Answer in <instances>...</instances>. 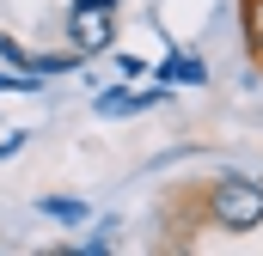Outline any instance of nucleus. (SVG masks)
<instances>
[{
  "label": "nucleus",
  "mask_w": 263,
  "mask_h": 256,
  "mask_svg": "<svg viewBox=\"0 0 263 256\" xmlns=\"http://www.w3.org/2000/svg\"><path fill=\"white\" fill-rule=\"evenodd\" d=\"M196 201H202L208 232L245 238V232H257V226H263V183H257V177H239V171L208 177V183H196Z\"/></svg>",
  "instance_id": "obj_1"
},
{
  "label": "nucleus",
  "mask_w": 263,
  "mask_h": 256,
  "mask_svg": "<svg viewBox=\"0 0 263 256\" xmlns=\"http://www.w3.org/2000/svg\"><path fill=\"white\" fill-rule=\"evenodd\" d=\"M67 37H73V49H80V55L110 49V12H104V6H92V0H73V6H67Z\"/></svg>",
  "instance_id": "obj_2"
},
{
  "label": "nucleus",
  "mask_w": 263,
  "mask_h": 256,
  "mask_svg": "<svg viewBox=\"0 0 263 256\" xmlns=\"http://www.w3.org/2000/svg\"><path fill=\"white\" fill-rule=\"evenodd\" d=\"M239 37H245V55L263 73V0H239Z\"/></svg>",
  "instance_id": "obj_3"
},
{
  "label": "nucleus",
  "mask_w": 263,
  "mask_h": 256,
  "mask_svg": "<svg viewBox=\"0 0 263 256\" xmlns=\"http://www.w3.org/2000/svg\"><path fill=\"white\" fill-rule=\"evenodd\" d=\"M37 207H43L49 220H62V226H80V220H86V201H73V195H43Z\"/></svg>",
  "instance_id": "obj_4"
},
{
  "label": "nucleus",
  "mask_w": 263,
  "mask_h": 256,
  "mask_svg": "<svg viewBox=\"0 0 263 256\" xmlns=\"http://www.w3.org/2000/svg\"><path fill=\"white\" fill-rule=\"evenodd\" d=\"M159 79H165V86H172V79H190V86H196V79H202V61H165Z\"/></svg>",
  "instance_id": "obj_5"
},
{
  "label": "nucleus",
  "mask_w": 263,
  "mask_h": 256,
  "mask_svg": "<svg viewBox=\"0 0 263 256\" xmlns=\"http://www.w3.org/2000/svg\"><path fill=\"white\" fill-rule=\"evenodd\" d=\"M0 61H12L18 73H31V67H25V61H31V49H18V43H12V37L0 31Z\"/></svg>",
  "instance_id": "obj_6"
},
{
  "label": "nucleus",
  "mask_w": 263,
  "mask_h": 256,
  "mask_svg": "<svg viewBox=\"0 0 263 256\" xmlns=\"http://www.w3.org/2000/svg\"><path fill=\"white\" fill-rule=\"evenodd\" d=\"M92 6H104V12H110V6H117V0H92Z\"/></svg>",
  "instance_id": "obj_7"
}]
</instances>
